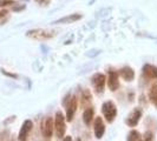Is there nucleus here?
<instances>
[{"instance_id": "1a4fd4ad", "label": "nucleus", "mask_w": 157, "mask_h": 141, "mask_svg": "<svg viewBox=\"0 0 157 141\" xmlns=\"http://www.w3.org/2000/svg\"><path fill=\"white\" fill-rule=\"evenodd\" d=\"M32 121L31 120H26L23 124V127L20 129V133H19V140H25L27 138V134L32 129Z\"/></svg>"}, {"instance_id": "f257e3e1", "label": "nucleus", "mask_w": 157, "mask_h": 141, "mask_svg": "<svg viewBox=\"0 0 157 141\" xmlns=\"http://www.w3.org/2000/svg\"><path fill=\"white\" fill-rule=\"evenodd\" d=\"M102 112L108 122H112V121L115 120L116 115H117V108H116L115 103L112 101L104 102L102 107Z\"/></svg>"}, {"instance_id": "f8f14e48", "label": "nucleus", "mask_w": 157, "mask_h": 141, "mask_svg": "<svg viewBox=\"0 0 157 141\" xmlns=\"http://www.w3.org/2000/svg\"><path fill=\"white\" fill-rule=\"evenodd\" d=\"M80 18H82L80 14H72V16H65V18H62V19L57 20L55 24H71V23H73V21L79 20Z\"/></svg>"}, {"instance_id": "4468645a", "label": "nucleus", "mask_w": 157, "mask_h": 141, "mask_svg": "<svg viewBox=\"0 0 157 141\" xmlns=\"http://www.w3.org/2000/svg\"><path fill=\"white\" fill-rule=\"evenodd\" d=\"M149 98L151 101L157 102V82H155L152 87L150 88V92H149Z\"/></svg>"}, {"instance_id": "6e6552de", "label": "nucleus", "mask_w": 157, "mask_h": 141, "mask_svg": "<svg viewBox=\"0 0 157 141\" xmlns=\"http://www.w3.org/2000/svg\"><path fill=\"white\" fill-rule=\"evenodd\" d=\"M141 115H142V110H138V108H136V110L132 112V114L129 117V119L126 120V124L129 126H131V127H135V126L138 124V121H140V119H141Z\"/></svg>"}, {"instance_id": "ddd939ff", "label": "nucleus", "mask_w": 157, "mask_h": 141, "mask_svg": "<svg viewBox=\"0 0 157 141\" xmlns=\"http://www.w3.org/2000/svg\"><path fill=\"white\" fill-rule=\"evenodd\" d=\"M94 110L92 108H87L85 112H84V114H83V120H84V122L86 124V125H90L91 124V120H92V118H94Z\"/></svg>"}, {"instance_id": "9b49d317", "label": "nucleus", "mask_w": 157, "mask_h": 141, "mask_svg": "<svg viewBox=\"0 0 157 141\" xmlns=\"http://www.w3.org/2000/svg\"><path fill=\"white\" fill-rule=\"evenodd\" d=\"M119 74H121V77L126 80V81H131V80H134L135 78V73L134 70H131L130 67H124V68H122L121 72H119Z\"/></svg>"}, {"instance_id": "7ed1b4c3", "label": "nucleus", "mask_w": 157, "mask_h": 141, "mask_svg": "<svg viewBox=\"0 0 157 141\" xmlns=\"http://www.w3.org/2000/svg\"><path fill=\"white\" fill-rule=\"evenodd\" d=\"M92 85L94 86V89L97 93H102L104 91V85H105V75L104 74H96L92 78Z\"/></svg>"}, {"instance_id": "dca6fc26", "label": "nucleus", "mask_w": 157, "mask_h": 141, "mask_svg": "<svg viewBox=\"0 0 157 141\" xmlns=\"http://www.w3.org/2000/svg\"><path fill=\"white\" fill-rule=\"evenodd\" d=\"M13 4H14V2H13L12 0H7V1H1V4H0V5H1V7H2V6H8V5H13Z\"/></svg>"}, {"instance_id": "423d86ee", "label": "nucleus", "mask_w": 157, "mask_h": 141, "mask_svg": "<svg viewBox=\"0 0 157 141\" xmlns=\"http://www.w3.org/2000/svg\"><path fill=\"white\" fill-rule=\"evenodd\" d=\"M108 85L111 91H117L119 82H118V73L110 70L109 72V80H108Z\"/></svg>"}, {"instance_id": "39448f33", "label": "nucleus", "mask_w": 157, "mask_h": 141, "mask_svg": "<svg viewBox=\"0 0 157 141\" xmlns=\"http://www.w3.org/2000/svg\"><path fill=\"white\" fill-rule=\"evenodd\" d=\"M76 110H77V99L73 96L72 99H70V102L67 105V110H66V120L67 121H72Z\"/></svg>"}, {"instance_id": "f03ea898", "label": "nucleus", "mask_w": 157, "mask_h": 141, "mask_svg": "<svg viewBox=\"0 0 157 141\" xmlns=\"http://www.w3.org/2000/svg\"><path fill=\"white\" fill-rule=\"evenodd\" d=\"M55 126H56V131H57V136H58V139H63L66 128H65V119H64L62 112H57V114H56V120H55Z\"/></svg>"}, {"instance_id": "9d476101", "label": "nucleus", "mask_w": 157, "mask_h": 141, "mask_svg": "<svg viewBox=\"0 0 157 141\" xmlns=\"http://www.w3.org/2000/svg\"><path fill=\"white\" fill-rule=\"evenodd\" d=\"M143 73L148 79H156L157 78V67L152 65H145L143 68Z\"/></svg>"}, {"instance_id": "a211bd4d", "label": "nucleus", "mask_w": 157, "mask_h": 141, "mask_svg": "<svg viewBox=\"0 0 157 141\" xmlns=\"http://www.w3.org/2000/svg\"><path fill=\"white\" fill-rule=\"evenodd\" d=\"M6 14V11H2V12H0V16H4Z\"/></svg>"}, {"instance_id": "20e7f679", "label": "nucleus", "mask_w": 157, "mask_h": 141, "mask_svg": "<svg viewBox=\"0 0 157 141\" xmlns=\"http://www.w3.org/2000/svg\"><path fill=\"white\" fill-rule=\"evenodd\" d=\"M53 133V119L52 118H47L45 122L43 124V134L46 139H50Z\"/></svg>"}, {"instance_id": "0eeeda50", "label": "nucleus", "mask_w": 157, "mask_h": 141, "mask_svg": "<svg viewBox=\"0 0 157 141\" xmlns=\"http://www.w3.org/2000/svg\"><path fill=\"white\" fill-rule=\"evenodd\" d=\"M105 132V126L103 124V120L101 118H96L94 121V134L97 139H101L103 136V134Z\"/></svg>"}, {"instance_id": "2eb2a0df", "label": "nucleus", "mask_w": 157, "mask_h": 141, "mask_svg": "<svg viewBox=\"0 0 157 141\" xmlns=\"http://www.w3.org/2000/svg\"><path fill=\"white\" fill-rule=\"evenodd\" d=\"M140 139H141V134L138 133L137 131H132V132H130L129 136H128V140H130V141L140 140Z\"/></svg>"}, {"instance_id": "f3484780", "label": "nucleus", "mask_w": 157, "mask_h": 141, "mask_svg": "<svg viewBox=\"0 0 157 141\" xmlns=\"http://www.w3.org/2000/svg\"><path fill=\"white\" fill-rule=\"evenodd\" d=\"M2 73H4V74H6V75H8V77H12V78H17V75H14V74H11V73H7V72H5V70H2Z\"/></svg>"}]
</instances>
